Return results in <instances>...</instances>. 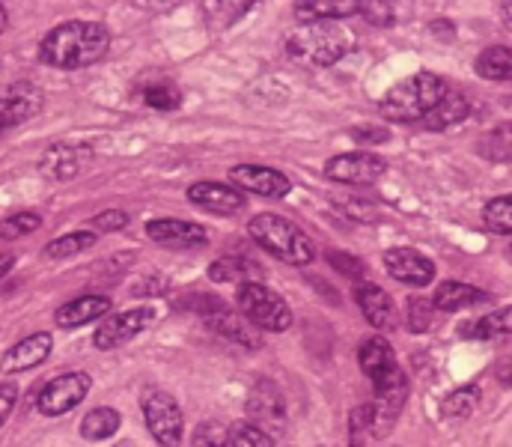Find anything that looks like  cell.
Here are the masks:
<instances>
[{"label": "cell", "mask_w": 512, "mask_h": 447, "mask_svg": "<svg viewBox=\"0 0 512 447\" xmlns=\"http://www.w3.org/2000/svg\"><path fill=\"white\" fill-rule=\"evenodd\" d=\"M230 447H274V439H268L259 427L248 421H236L230 427Z\"/></svg>", "instance_id": "cell-35"}, {"label": "cell", "mask_w": 512, "mask_h": 447, "mask_svg": "<svg viewBox=\"0 0 512 447\" xmlns=\"http://www.w3.org/2000/svg\"><path fill=\"white\" fill-rule=\"evenodd\" d=\"M111 307H114V301L108 296L72 298V301H66V304L54 313V322H57L60 328H81V325L96 322V319H102L105 313H111Z\"/></svg>", "instance_id": "cell-21"}, {"label": "cell", "mask_w": 512, "mask_h": 447, "mask_svg": "<svg viewBox=\"0 0 512 447\" xmlns=\"http://www.w3.org/2000/svg\"><path fill=\"white\" fill-rule=\"evenodd\" d=\"M209 278L215 284H236V287H245V284H262L265 278V269L248 260V257H221L209 266Z\"/></svg>", "instance_id": "cell-22"}, {"label": "cell", "mask_w": 512, "mask_h": 447, "mask_svg": "<svg viewBox=\"0 0 512 447\" xmlns=\"http://www.w3.org/2000/svg\"><path fill=\"white\" fill-rule=\"evenodd\" d=\"M93 227L102 230V233H117V230H126L128 215L123 209H105L93 218Z\"/></svg>", "instance_id": "cell-41"}, {"label": "cell", "mask_w": 512, "mask_h": 447, "mask_svg": "<svg viewBox=\"0 0 512 447\" xmlns=\"http://www.w3.org/2000/svg\"><path fill=\"white\" fill-rule=\"evenodd\" d=\"M206 325H209L215 334H221V337H227V340H233V343H239V346H245V349H259V343H262V340L256 337L254 325H251L242 313L221 310V313L209 316Z\"/></svg>", "instance_id": "cell-24"}, {"label": "cell", "mask_w": 512, "mask_h": 447, "mask_svg": "<svg viewBox=\"0 0 512 447\" xmlns=\"http://www.w3.org/2000/svg\"><path fill=\"white\" fill-rule=\"evenodd\" d=\"M384 269L393 281L408 287H429L435 281V266L414 248H390L384 254Z\"/></svg>", "instance_id": "cell-13"}, {"label": "cell", "mask_w": 512, "mask_h": 447, "mask_svg": "<svg viewBox=\"0 0 512 447\" xmlns=\"http://www.w3.org/2000/svg\"><path fill=\"white\" fill-rule=\"evenodd\" d=\"M447 90L450 87L441 75L417 72L384 93L379 111L390 123H423V117L444 99Z\"/></svg>", "instance_id": "cell-2"}, {"label": "cell", "mask_w": 512, "mask_h": 447, "mask_svg": "<svg viewBox=\"0 0 512 447\" xmlns=\"http://www.w3.org/2000/svg\"><path fill=\"white\" fill-rule=\"evenodd\" d=\"M194 447H230V430H224L218 421H206L194 433Z\"/></svg>", "instance_id": "cell-37"}, {"label": "cell", "mask_w": 512, "mask_h": 447, "mask_svg": "<svg viewBox=\"0 0 512 447\" xmlns=\"http://www.w3.org/2000/svg\"><path fill=\"white\" fill-rule=\"evenodd\" d=\"M143 421H146V430L152 433V439L161 447L182 445L185 418H182V409L173 394H167L161 388L146 391L143 394Z\"/></svg>", "instance_id": "cell-6"}, {"label": "cell", "mask_w": 512, "mask_h": 447, "mask_svg": "<svg viewBox=\"0 0 512 447\" xmlns=\"http://www.w3.org/2000/svg\"><path fill=\"white\" fill-rule=\"evenodd\" d=\"M93 245H96V233L78 230V233H66V236L48 242V245H45V257H48V260H69V257H75V254L90 251Z\"/></svg>", "instance_id": "cell-31"}, {"label": "cell", "mask_w": 512, "mask_h": 447, "mask_svg": "<svg viewBox=\"0 0 512 447\" xmlns=\"http://www.w3.org/2000/svg\"><path fill=\"white\" fill-rule=\"evenodd\" d=\"M480 301H489V296L471 284H462V281H444L438 290H435V310H444V313H456V310H465V307H474Z\"/></svg>", "instance_id": "cell-25"}, {"label": "cell", "mask_w": 512, "mask_h": 447, "mask_svg": "<svg viewBox=\"0 0 512 447\" xmlns=\"http://www.w3.org/2000/svg\"><path fill=\"white\" fill-rule=\"evenodd\" d=\"M188 200L200 209L218 212V215H233L245 209V194H239L236 188L224 185V182H194L188 188Z\"/></svg>", "instance_id": "cell-18"}, {"label": "cell", "mask_w": 512, "mask_h": 447, "mask_svg": "<svg viewBox=\"0 0 512 447\" xmlns=\"http://www.w3.org/2000/svg\"><path fill=\"white\" fill-rule=\"evenodd\" d=\"M146 236L164 248H203L206 245V230L191 221H176V218H158L146 224Z\"/></svg>", "instance_id": "cell-17"}, {"label": "cell", "mask_w": 512, "mask_h": 447, "mask_svg": "<svg viewBox=\"0 0 512 447\" xmlns=\"http://www.w3.org/2000/svg\"><path fill=\"white\" fill-rule=\"evenodd\" d=\"M45 105V93L30 81H12L0 87V135L33 120Z\"/></svg>", "instance_id": "cell-11"}, {"label": "cell", "mask_w": 512, "mask_h": 447, "mask_svg": "<svg viewBox=\"0 0 512 447\" xmlns=\"http://www.w3.org/2000/svg\"><path fill=\"white\" fill-rule=\"evenodd\" d=\"M15 403H18V385H0V427L9 421Z\"/></svg>", "instance_id": "cell-45"}, {"label": "cell", "mask_w": 512, "mask_h": 447, "mask_svg": "<svg viewBox=\"0 0 512 447\" xmlns=\"http://www.w3.org/2000/svg\"><path fill=\"white\" fill-rule=\"evenodd\" d=\"M468 114H471V102H468L462 93L447 90L444 99L423 117V126H426L429 132H444V129H450V126L465 123Z\"/></svg>", "instance_id": "cell-23"}, {"label": "cell", "mask_w": 512, "mask_h": 447, "mask_svg": "<svg viewBox=\"0 0 512 447\" xmlns=\"http://www.w3.org/2000/svg\"><path fill=\"white\" fill-rule=\"evenodd\" d=\"M474 340H498V337H512V304L504 310L486 313L483 319L471 322L465 328Z\"/></svg>", "instance_id": "cell-29"}, {"label": "cell", "mask_w": 512, "mask_h": 447, "mask_svg": "<svg viewBox=\"0 0 512 447\" xmlns=\"http://www.w3.org/2000/svg\"><path fill=\"white\" fill-rule=\"evenodd\" d=\"M510 81H512V78H510Z\"/></svg>", "instance_id": "cell-51"}, {"label": "cell", "mask_w": 512, "mask_h": 447, "mask_svg": "<svg viewBox=\"0 0 512 447\" xmlns=\"http://www.w3.org/2000/svg\"><path fill=\"white\" fill-rule=\"evenodd\" d=\"M117 447H131V445H117Z\"/></svg>", "instance_id": "cell-50"}, {"label": "cell", "mask_w": 512, "mask_h": 447, "mask_svg": "<svg viewBox=\"0 0 512 447\" xmlns=\"http://www.w3.org/2000/svg\"><path fill=\"white\" fill-rule=\"evenodd\" d=\"M358 361H361V370L367 373V379L376 385H384L387 379H393L399 373V364H396V352L393 346L384 340V337H370L361 352H358Z\"/></svg>", "instance_id": "cell-19"}, {"label": "cell", "mask_w": 512, "mask_h": 447, "mask_svg": "<svg viewBox=\"0 0 512 447\" xmlns=\"http://www.w3.org/2000/svg\"><path fill=\"white\" fill-rule=\"evenodd\" d=\"M501 18H504V24L512 30V3H504V6H501Z\"/></svg>", "instance_id": "cell-48"}, {"label": "cell", "mask_w": 512, "mask_h": 447, "mask_svg": "<svg viewBox=\"0 0 512 447\" xmlns=\"http://www.w3.org/2000/svg\"><path fill=\"white\" fill-rule=\"evenodd\" d=\"M90 385L93 379L87 373H63L57 379H51L39 394H36V409L45 415V418H60V415H69L72 409H78L87 394H90Z\"/></svg>", "instance_id": "cell-7"}, {"label": "cell", "mask_w": 512, "mask_h": 447, "mask_svg": "<svg viewBox=\"0 0 512 447\" xmlns=\"http://www.w3.org/2000/svg\"><path fill=\"white\" fill-rule=\"evenodd\" d=\"M54 349V337L48 331H36V334H27L21 337L15 346H9L0 358V373L12 376V373H24V370H33L39 367Z\"/></svg>", "instance_id": "cell-15"}, {"label": "cell", "mask_w": 512, "mask_h": 447, "mask_svg": "<svg viewBox=\"0 0 512 447\" xmlns=\"http://www.w3.org/2000/svg\"><path fill=\"white\" fill-rule=\"evenodd\" d=\"M6 24H9V15H6V6H0V36H3Z\"/></svg>", "instance_id": "cell-49"}, {"label": "cell", "mask_w": 512, "mask_h": 447, "mask_svg": "<svg viewBox=\"0 0 512 447\" xmlns=\"http://www.w3.org/2000/svg\"><path fill=\"white\" fill-rule=\"evenodd\" d=\"M155 319H158L155 307H128L123 313H111V316H105V322L96 328L93 343H96V349H102V352L120 349V346H126L128 340H134L137 334H143L146 328H152Z\"/></svg>", "instance_id": "cell-8"}, {"label": "cell", "mask_w": 512, "mask_h": 447, "mask_svg": "<svg viewBox=\"0 0 512 447\" xmlns=\"http://www.w3.org/2000/svg\"><path fill=\"white\" fill-rule=\"evenodd\" d=\"M367 433H370V409L367 406H358L349 415V439H352V447H364Z\"/></svg>", "instance_id": "cell-40"}, {"label": "cell", "mask_w": 512, "mask_h": 447, "mask_svg": "<svg viewBox=\"0 0 512 447\" xmlns=\"http://www.w3.org/2000/svg\"><path fill=\"white\" fill-rule=\"evenodd\" d=\"M477 75L486 81H510L512 78V48L507 45H492L486 48L477 63H474Z\"/></svg>", "instance_id": "cell-27"}, {"label": "cell", "mask_w": 512, "mask_h": 447, "mask_svg": "<svg viewBox=\"0 0 512 447\" xmlns=\"http://www.w3.org/2000/svg\"><path fill=\"white\" fill-rule=\"evenodd\" d=\"M355 301H358L361 313L367 316V322L373 328H379V331H393L396 328V304L379 284H361L355 290Z\"/></svg>", "instance_id": "cell-20"}, {"label": "cell", "mask_w": 512, "mask_h": 447, "mask_svg": "<svg viewBox=\"0 0 512 447\" xmlns=\"http://www.w3.org/2000/svg\"><path fill=\"white\" fill-rule=\"evenodd\" d=\"M248 9H251V3H239V6H233V9H230V6H215V3H212V6L206 9V15H209V18L221 15L218 27H227L230 21H236V18H239V15H245Z\"/></svg>", "instance_id": "cell-44"}, {"label": "cell", "mask_w": 512, "mask_h": 447, "mask_svg": "<svg viewBox=\"0 0 512 447\" xmlns=\"http://www.w3.org/2000/svg\"><path fill=\"white\" fill-rule=\"evenodd\" d=\"M12 263H15V257H12V254H0V278L12 269Z\"/></svg>", "instance_id": "cell-47"}, {"label": "cell", "mask_w": 512, "mask_h": 447, "mask_svg": "<svg viewBox=\"0 0 512 447\" xmlns=\"http://www.w3.org/2000/svg\"><path fill=\"white\" fill-rule=\"evenodd\" d=\"M248 424L259 427L268 439L286 433V403L271 379H256L248 394Z\"/></svg>", "instance_id": "cell-9"}, {"label": "cell", "mask_w": 512, "mask_h": 447, "mask_svg": "<svg viewBox=\"0 0 512 447\" xmlns=\"http://www.w3.org/2000/svg\"><path fill=\"white\" fill-rule=\"evenodd\" d=\"M179 307H182V310H191V313H203L206 319L215 316V313H221V310H227L224 301L215 296H185L179 301Z\"/></svg>", "instance_id": "cell-39"}, {"label": "cell", "mask_w": 512, "mask_h": 447, "mask_svg": "<svg viewBox=\"0 0 512 447\" xmlns=\"http://www.w3.org/2000/svg\"><path fill=\"white\" fill-rule=\"evenodd\" d=\"M328 260H331L343 275H349V278H361V275H364V263H361V260H355V257H349V254H337V251H331V254H328Z\"/></svg>", "instance_id": "cell-43"}, {"label": "cell", "mask_w": 512, "mask_h": 447, "mask_svg": "<svg viewBox=\"0 0 512 447\" xmlns=\"http://www.w3.org/2000/svg\"><path fill=\"white\" fill-rule=\"evenodd\" d=\"M117 430H120V412L111 409V406H99V409L87 412L84 421H81V436L87 442H105Z\"/></svg>", "instance_id": "cell-28"}, {"label": "cell", "mask_w": 512, "mask_h": 447, "mask_svg": "<svg viewBox=\"0 0 512 447\" xmlns=\"http://www.w3.org/2000/svg\"><path fill=\"white\" fill-rule=\"evenodd\" d=\"M248 233L259 248H265L271 257H277L289 266H307L316 257L310 236L283 215H274V212L256 215L248 224Z\"/></svg>", "instance_id": "cell-3"}, {"label": "cell", "mask_w": 512, "mask_h": 447, "mask_svg": "<svg viewBox=\"0 0 512 447\" xmlns=\"http://www.w3.org/2000/svg\"><path fill=\"white\" fill-rule=\"evenodd\" d=\"M480 397L483 394H480L477 385H465V388H459V391H453V394L444 397L441 415L450 418V421H465V418H471L480 409Z\"/></svg>", "instance_id": "cell-30"}, {"label": "cell", "mask_w": 512, "mask_h": 447, "mask_svg": "<svg viewBox=\"0 0 512 447\" xmlns=\"http://www.w3.org/2000/svg\"><path fill=\"white\" fill-rule=\"evenodd\" d=\"M405 400H408V379L402 370L393 379H387L384 385H376V400L367 406L370 409V433L376 439H384L393 430V424L402 415Z\"/></svg>", "instance_id": "cell-12"}, {"label": "cell", "mask_w": 512, "mask_h": 447, "mask_svg": "<svg viewBox=\"0 0 512 447\" xmlns=\"http://www.w3.org/2000/svg\"><path fill=\"white\" fill-rule=\"evenodd\" d=\"M361 15L373 21L376 27H390L393 24V9L387 3H361Z\"/></svg>", "instance_id": "cell-42"}, {"label": "cell", "mask_w": 512, "mask_h": 447, "mask_svg": "<svg viewBox=\"0 0 512 447\" xmlns=\"http://www.w3.org/2000/svg\"><path fill=\"white\" fill-rule=\"evenodd\" d=\"M143 99H146V105H149V108L170 111V108H176V105H179V90H176V87H170V84H155V87H149V90L143 93Z\"/></svg>", "instance_id": "cell-38"}, {"label": "cell", "mask_w": 512, "mask_h": 447, "mask_svg": "<svg viewBox=\"0 0 512 447\" xmlns=\"http://www.w3.org/2000/svg\"><path fill=\"white\" fill-rule=\"evenodd\" d=\"M93 161V149L78 147V144H54L42 152L39 158V170L48 176V179H57V182H66V179H75L78 173L87 170V164Z\"/></svg>", "instance_id": "cell-16"}, {"label": "cell", "mask_w": 512, "mask_h": 447, "mask_svg": "<svg viewBox=\"0 0 512 447\" xmlns=\"http://www.w3.org/2000/svg\"><path fill=\"white\" fill-rule=\"evenodd\" d=\"M498 379H501L504 385H512V358L510 361H504V364L498 367Z\"/></svg>", "instance_id": "cell-46"}, {"label": "cell", "mask_w": 512, "mask_h": 447, "mask_svg": "<svg viewBox=\"0 0 512 447\" xmlns=\"http://www.w3.org/2000/svg\"><path fill=\"white\" fill-rule=\"evenodd\" d=\"M358 12H361V3H334V0H325V3L307 0V3H298V6H295V18H298L301 24L340 21V18L358 15Z\"/></svg>", "instance_id": "cell-26"}, {"label": "cell", "mask_w": 512, "mask_h": 447, "mask_svg": "<svg viewBox=\"0 0 512 447\" xmlns=\"http://www.w3.org/2000/svg\"><path fill=\"white\" fill-rule=\"evenodd\" d=\"M236 301L242 307V316L262 328V331H286L292 325V310L283 298L277 296L274 290H268L265 284H245L239 287Z\"/></svg>", "instance_id": "cell-5"}, {"label": "cell", "mask_w": 512, "mask_h": 447, "mask_svg": "<svg viewBox=\"0 0 512 447\" xmlns=\"http://www.w3.org/2000/svg\"><path fill=\"white\" fill-rule=\"evenodd\" d=\"M111 48V33L99 21H63L39 45L42 63L54 69H84L99 63Z\"/></svg>", "instance_id": "cell-1"}, {"label": "cell", "mask_w": 512, "mask_h": 447, "mask_svg": "<svg viewBox=\"0 0 512 447\" xmlns=\"http://www.w3.org/2000/svg\"><path fill=\"white\" fill-rule=\"evenodd\" d=\"M480 152L492 161H512V123L492 129L480 141Z\"/></svg>", "instance_id": "cell-33"}, {"label": "cell", "mask_w": 512, "mask_h": 447, "mask_svg": "<svg viewBox=\"0 0 512 447\" xmlns=\"http://www.w3.org/2000/svg\"><path fill=\"white\" fill-rule=\"evenodd\" d=\"M387 170V161L376 152H343L325 161V176L340 185H373Z\"/></svg>", "instance_id": "cell-10"}, {"label": "cell", "mask_w": 512, "mask_h": 447, "mask_svg": "<svg viewBox=\"0 0 512 447\" xmlns=\"http://www.w3.org/2000/svg\"><path fill=\"white\" fill-rule=\"evenodd\" d=\"M432 319H435V304L426 301V298H411L408 307H405V322L414 334H423L432 328Z\"/></svg>", "instance_id": "cell-34"}, {"label": "cell", "mask_w": 512, "mask_h": 447, "mask_svg": "<svg viewBox=\"0 0 512 447\" xmlns=\"http://www.w3.org/2000/svg\"><path fill=\"white\" fill-rule=\"evenodd\" d=\"M483 224L498 233V236H512V194L495 197L483 209Z\"/></svg>", "instance_id": "cell-32"}, {"label": "cell", "mask_w": 512, "mask_h": 447, "mask_svg": "<svg viewBox=\"0 0 512 447\" xmlns=\"http://www.w3.org/2000/svg\"><path fill=\"white\" fill-rule=\"evenodd\" d=\"M352 48V33L337 27V21H316L298 27L286 39V54L307 66H334Z\"/></svg>", "instance_id": "cell-4"}, {"label": "cell", "mask_w": 512, "mask_h": 447, "mask_svg": "<svg viewBox=\"0 0 512 447\" xmlns=\"http://www.w3.org/2000/svg\"><path fill=\"white\" fill-rule=\"evenodd\" d=\"M39 227H42V218L36 212H18L0 224V239H18V236H27Z\"/></svg>", "instance_id": "cell-36"}, {"label": "cell", "mask_w": 512, "mask_h": 447, "mask_svg": "<svg viewBox=\"0 0 512 447\" xmlns=\"http://www.w3.org/2000/svg\"><path fill=\"white\" fill-rule=\"evenodd\" d=\"M230 182L239 185L242 191H251L259 197H271V200H280L289 194L292 182L286 173L274 170V167H265V164H239L230 170Z\"/></svg>", "instance_id": "cell-14"}]
</instances>
